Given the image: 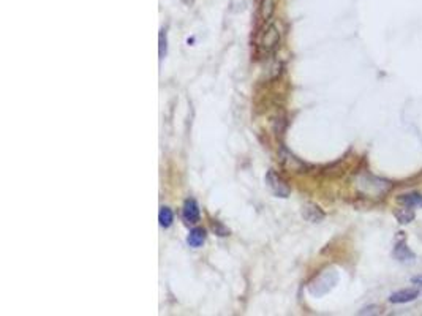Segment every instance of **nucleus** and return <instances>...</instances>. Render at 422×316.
Masks as SVG:
<instances>
[{
	"mask_svg": "<svg viewBox=\"0 0 422 316\" xmlns=\"http://www.w3.org/2000/svg\"><path fill=\"white\" fill-rule=\"evenodd\" d=\"M158 220H160V225L163 228H169L171 225H173V210H171L169 207L163 206L160 209V213H158Z\"/></svg>",
	"mask_w": 422,
	"mask_h": 316,
	"instance_id": "ddd939ff",
	"label": "nucleus"
},
{
	"mask_svg": "<svg viewBox=\"0 0 422 316\" xmlns=\"http://www.w3.org/2000/svg\"><path fill=\"white\" fill-rule=\"evenodd\" d=\"M394 215H395V218L399 220L400 225H408V223H411L413 220H415V212H413V209L408 207V206H405L402 209H397L394 212Z\"/></svg>",
	"mask_w": 422,
	"mask_h": 316,
	"instance_id": "9b49d317",
	"label": "nucleus"
},
{
	"mask_svg": "<svg viewBox=\"0 0 422 316\" xmlns=\"http://www.w3.org/2000/svg\"><path fill=\"white\" fill-rule=\"evenodd\" d=\"M413 283H416V285H421L422 286V275H418V277H413Z\"/></svg>",
	"mask_w": 422,
	"mask_h": 316,
	"instance_id": "dca6fc26",
	"label": "nucleus"
},
{
	"mask_svg": "<svg viewBox=\"0 0 422 316\" xmlns=\"http://www.w3.org/2000/svg\"><path fill=\"white\" fill-rule=\"evenodd\" d=\"M266 182H268V187L272 190L275 196H279V198H288L289 196V187L275 171L271 169L269 173L266 174Z\"/></svg>",
	"mask_w": 422,
	"mask_h": 316,
	"instance_id": "20e7f679",
	"label": "nucleus"
},
{
	"mask_svg": "<svg viewBox=\"0 0 422 316\" xmlns=\"http://www.w3.org/2000/svg\"><path fill=\"white\" fill-rule=\"evenodd\" d=\"M397 201L403 206L408 207H422V194L421 193H403L400 196H397Z\"/></svg>",
	"mask_w": 422,
	"mask_h": 316,
	"instance_id": "0eeeda50",
	"label": "nucleus"
},
{
	"mask_svg": "<svg viewBox=\"0 0 422 316\" xmlns=\"http://www.w3.org/2000/svg\"><path fill=\"white\" fill-rule=\"evenodd\" d=\"M163 32L165 30H161V33H160V59H163L166 54V37Z\"/></svg>",
	"mask_w": 422,
	"mask_h": 316,
	"instance_id": "4468645a",
	"label": "nucleus"
},
{
	"mask_svg": "<svg viewBox=\"0 0 422 316\" xmlns=\"http://www.w3.org/2000/svg\"><path fill=\"white\" fill-rule=\"evenodd\" d=\"M182 218L185 220V223L188 225H195L198 220H200V207L195 199H187L184 207H182Z\"/></svg>",
	"mask_w": 422,
	"mask_h": 316,
	"instance_id": "39448f33",
	"label": "nucleus"
},
{
	"mask_svg": "<svg viewBox=\"0 0 422 316\" xmlns=\"http://www.w3.org/2000/svg\"><path fill=\"white\" fill-rule=\"evenodd\" d=\"M304 217L308 220V221H313V223H316V221H320V220H323L324 218V213H323V210L318 207V206H315V204H307V206L304 207Z\"/></svg>",
	"mask_w": 422,
	"mask_h": 316,
	"instance_id": "9d476101",
	"label": "nucleus"
},
{
	"mask_svg": "<svg viewBox=\"0 0 422 316\" xmlns=\"http://www.w3.org/2000/svg\"><path fill=\"white\" fill-rule=\"evenodd\" d=\"M380 313H381L380 307H368V309H364L359 312V315H380Z\"/></svg>",
	"mask_w": 422,
	"mask_h": 316,
	"instance_id": "2eb2a0df",
	"label": "nucleus"
},
{
	"mask_svg": "<svg viewBox=\"0 0 422 316\" xmlns=\"http://www.w3.org/2000/svg\"><path fill=\"white\" fill-rule=\"evenodd\" d=\"M275 11V0H260V18L269 21Z\"/></svg>",
	"mask_w": 422,
	"mask_h": 316,
	"instance_id": "f8f14e48",
	"label": "nucleus"
},
{
	"mask_svg": "<svg viewBox=\"0 0 422 316\" xmlns=\"http://www.w3.org/2000/svg\"><path fill=\"white\" fill-rule=\"evenodd\" d=\"M337 280H339V275L334 269L326 270L323 275H320L312 285H310V293L313 296H323L337 283Z\"/></svg>",
	"mask_w": 422,
	"mask_h": 316,
	"instance_id": "7ed1b4c3",
	"label": "nucleus"
},
{
	"mask_svg": "<svg viewBox=\"0 0 422 316\" xmlns=\"http://www.w3.org/2000/svg\"><path fill=\"white\" fill-rule=\"evenodd\" d=\"M280 43V30L275 24H269L261 33L260 40H258V51L261 54H271L279 48Z\"/></svg>",
	"mask_w": 422,
	"mask_h": 316,
	"instance_id": "f03ea898",
	"label": "nucleus"
},
{
	"mask_svg": "<svg viewBox=\"0 0 422 316\" xmlns=\"http://www.w3.org/2000/svg\"><path fill=\"white\" fill-rule=\"evenodd\" d=\"M394 256H395V259H399V261H402V262H407V261H413V259H415V253H413V252L408 249L407 244H405V242L395 244Z\"/></svg>",
	"mask_w": 422,
	"mask_h": 316,
	"instance_id": "6e6552de",
	"label": "nucleus"
},
{
	"mask_svg": "<svg viewBox=\"0 0 422 316\" xmlns=\"http://www.w3.org/2000/svg\"><path fill=\"white\" fill-rule=\"evenodd\" d=\"M204 241H206V229H203V228L192 229L190 236H188V239H187L188 245L193 247V249H200V247L204 244Z\"/></svg>",
	"mask_w": 422,
	"mask_h": 316,
	"instance_id": "1a4fd4ad",
	"label": "nucleus"
},
{
	"mask_svg": "<svg viewBox=\"0 0 422 316\" xmlns=\"http://www.w3.org/2000/svg\"><path fill=\"white\" fill-rule=\"evenodd\" d=\"M356 187H357V190L365 196L380 198V196H384L391 191L392 184L389 181H386V179H380V177H375L370 174H362V176H357Z\"/></svg>",
	"mask_w": 422,
	"mask_h": 316,
	"instance_id": "f257e3e1",
	"label": "nucleus"
},
{
	"mask_svg": "<svg viewBox=\"0 0 422 316\" xmlns=\"http://www.w3.org/2000/svg\"><path fill=\"white\" fill-rule=\"evenodd\" d=\"M419 296V291L418 289H413V288H408V289H400V291L391 294L389 301L392 304H407V302H411L415 301V299Z\"/></svg>",
	"mask_w": 422,
	"mask_h": 316,
	"instance_id": "423d86ee",
	"label": "nucleus"
}]
</instances>
